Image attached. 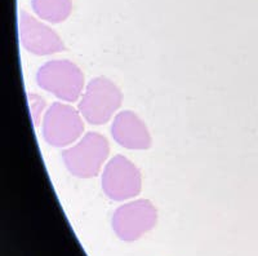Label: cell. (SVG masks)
<instances>
[{"label":"cell","instance_id":"cell-1","mask_svg":"<svg viewBox=\"0 0 258 256\" xmlns=\"http://www.w3.org/2000/svg\"><path fill=\"white\" fill-rule=\"evenodd\" d=\"M36 82L39 87L53 93L59 100L74 103L83 93L84 75L73 62L54 60L39 69Z\"/></svg>","mask_w":258,"mask_h":256},{"label":"cell","instance_id":"cell-2","mask_svg":"<svg viewBox=\"0 0 258 256\" xmlns=\"http://www.w3.org/2000/svg\"><path fill=\"white\" fill-rule=\"evenodd\" d=\"M109 144L102 135L89 132L62 154L63 162L74 176L89 179L98 175L109 156Z\"/></svg>","mask_w":258,"mask_h":256},{"label":"cell","instance_id":"cell-3","mask_svg":"<svg viewBox=\"0 0 258 256\" xmlns=\"http://www.w3.org/2000/svg\"><path fill=\"white\" fill-rule=\"evenodd\" d=\"M121 104V92L107 78H96L87 85L79 104V112L91 124H105Z\"/></svg>","mask_w":258,"mask_h":256},{"label":"cell","instance_id":"cell-4","mask_svg":"<svg viewBox=\"0 0 258 256\" xmlns=\"http://www.w3.org/2000/svg\"><path fill=\"white\" fill-rule=\"evenodd\" d=\"M84 131V123L73 106L56 103L50 106L43 121V136L53 146H68L77 141Z\"/></svg>","mask_w":258,"mask_h":256},{"label":"cell","instance_id":"cell-5","mask_svg":"<svg viewBox=\"0 0 258 256\" xmlns=\"http://www.w3.org/2000/svg\"><path fill=\"white\" fill-rule=\"evenodd\" d=\"M142 186L141 172L128 158L115 156L106 165L102 175L105 194L114 200H125L140 194Z\"/></svg>","mask_w":258,"mask_h":256},{"label":"cell","instance_id":"cell-6","mask_svg":"<svg viewBox=\"0 0 258 256\" xmlns=\"http://www.w3.org/2000/svg\"><path fill=\"white\" fill-rule=\"evenodd\" d=\"M156 210L147 199L123 204L112 216V228L124 241H135L153 229L156 224Z\"/></svg>","mask_w":258,"mask_h":256},{"label":"cell","instance_id":"cell-7","mask_svg":"<svg viewBox=\"0 0 258 256\" xmlns=\"http://www.w3.org/2000/svg\"><path fill=\"white\" fill-rule=\"evenodd\" d=\"M20 40L29 52L38 56H48L64 50L63 41L56 31L30 16L25 11L20 12L18 20Z\"/></svg>","mask_w":258,"mask_h":256},{"label":"cell","instance_id":"cell-8","mask_svg":"<svg viewBox=\"0 0 258 256\" xmlns=\"http://www.w3.org/2000/svg\"><path fill=\"white\" fill-rule=\"evenodd\" d=\"M115 141L126 149L145 150L151 146V136L144 122L133 112H121L115 117L111 127Z\"/></svg>","mask_w":258,"mask_h":256},{"label":"cell","instance_id":"cell-9","mask_svg":"<svg viewBox=\"0 0 258 256\" xmlns=\"http://www.w3.org/2000/svg\"><path fill=\"white\" fill-rule=\"evenodd\" d=\"M34 12L50 24H59L70 16L71 0H32Z\"/></svg>","mask_w":258,"mask_h":256},{"label":"cell","instance_id":"cell-10","mask_svg":"<svg viewBox=\"0 0 258 256\" xmlns=\"http://www.w3.org/2000/svg\"><path fill=\"white\" fill-rule=\"evenodd\" d=\"M27 97H29V105H30V114H31V118L35 123V126H38L39 121H40L41 113L44 110L45 108V103L44 100L38 96V94L34 93H29L27 94Z\"/></svg>","mask_w":258,"mask_h":256}]
</instances>
